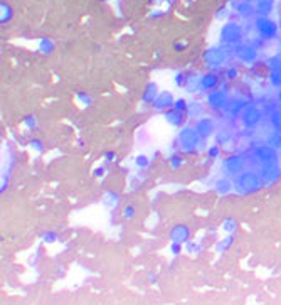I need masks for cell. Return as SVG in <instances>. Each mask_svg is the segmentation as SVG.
<instances>
[{
    "label": "cell",
    "mask_w": 281,
    "mask_h": 305,
    "mask_svg": "<svg viewBox=\"0 0 281 305\" xmlns=\"http://www.w3.org/2000/svg\"><path fill=\"white\" fill-rule=\"evenodd\" d=\"M180 49H185V44H180V42H177V44H175V51H180Z\"/></svg>",
    "instance_id": "f907efd6"
},
{
    "label": "cell",
    "mask_w": 281,
    "mask_h": 305,
    "mask_svg": "<svg viewBox=\"0 0 281 305\" xmlns=\"http://www.w3.org/2000/svg\"><path fill=\"white\" fill-rule=\"evenodd\" d=\"M170 240L185 244L191 240V229H189V226H185V224H177V226L172 228V231H170Z\"/></svg>",
    "instance_id": "2e32d148"
},
{
    "label": "cell",
    "mask_w": 281,
    "mask_h": 305,
    "mask_svg": "<svg viewBox=\"0 0 281 305\" xmlns=\"http://www.w3.org/2000/svg\"><path fill=\"white\" fill-rule=\"evenodd\" d=\"M169 164H170V169L172 170H179L182 167V164H184V160H182V157L179 155V153H173V155L169 158Z\"/></svg>",
    "instance_id": "1f68e13d"
},
{
    "label": "cell",
    "mask_w": 281,
    "mask_h": 305,
    "mask_svg": "<svg viewBox=\"0 0 281 305\" xmlns=\"http://www.w3.org/2000/svg\"><path fill=\"white\" fill-rule=\"evenodd\" d=\"M187 93H196V91H200V78L199 76H189L187 85L184 88Z\"/></svg>",
    "instance_id": "d4e9b609"
},
{
    "label": "cell",
    "mask_w": 281,
    "mask_h": 305,
    "mask_svg": "<svg viewBox=\"0 0 281 305\" xmlns=\"http://www.w3.org/2000/svg\"><path fill=\"white\" fill-rule=\"evenodd\" d=\"M42 240H44V243H56V241H57V235H56V233H53V231L44 233Z\"/></svg>",
    "instance_id": "ee69618b"
},
{
    "label": "cell",
    "mask_w": 281,
    "mask_h": 305,
    "mask_svg": "<svg viewBox=\"0 0 281 305\" xmlns=\"http://www.w3.org/2000/svg\"><path fill=\"white\" fill-rule=\"evenodd\" d=\"M187 73H177L175 74V85L179 86V88H185V85H187Z\"/></svg>",
    "instance_id": "e575fe53"
},
{
    "label": "cell",
    "mask_w": 281,
    "mask_h": 305,
    "mask_svg": "<svg viewBox=\"0 0 281 305\" xmlns=\"http://www.w3.org/2000/svg\"><path fill=\"white\" fill-rule=\"evenodd\" d=\"M261 177L266 184H271V182H276L281 177V167L280 164H271V165H263V170H261Z\"/></svg>",
    "instance_id": "5bb4252c"
},
{
    "label": "cell",
    "mask_w": 281,
    "mask_h": 305,
    "mask_svg": "<svg viewBox=\"0 0 281 305\" xmlns=\"http://www.w3.org/2000/svg\"><path fill=\"white\" fill-rule=\"evenodd\" d=\"M10 15H12L10 7H9V5H5V3H2V22L10 21Z\"/></svg>",
    "instance_id": "7bdbcfd3"
},
{
    "label": "cell",
    "mask_w": 281,
    "mask_h": 305,
    "mask_svg": "<svg viewBox=\"0 0 281 305\" xmlns=\"http://www.w3.org/2000/svg\"><path fill=\"white\" fill-rule=\"evenodd\" d=\"M200 249H202V246H200V243H197V241L189 240L187 243H185V251L191 253V255H199Z\"/></svg>",
    "instance_id": "f1b7e54d"
},
{
    "label": "cell",
    "mask_w": 281,
    "mask_h": 305,
    "mask_svg": "<svg viewBox=\"0 0 281 305\" xmlns=\"http://www.w3.org/2000/svg\"><path fill=\"white\" fill-rule=\"evenodd\" d=\"M135 164H137V167H140V169H145V167H148V164H150V160H148V157L143 155V153H140L137 158H135Z\"/></svg>",
    "instance_id": "d590c367"
},
{
    "label": "cell",
    "mask_w": 281,
    "mask_h": 305,
    "mask_svg": "<svg viewBox=\"0 0 281 305\" xmlns=\"http://www.w3.org/2000/svg\"><path fill=\"white\" fill-rule=\"evenodd\" d=\"M237 229V221L232 219V217H227V219L223 223V231L227 233V235H232V233H236Z\"/></svg>",
    "instance_id": "4316f807"
},
{
    "label": "cell",
    "mask_w": 281,
    "mask_h": 305,
    "mask_svg": "<svg viewBox=\"0 0 281 305\" xmlns=\"http://www.w3.org/2000/svg\"><path fill=\"white\" fill-rule=\"evenodd\" d=\"M214 189H216V192L221 194V196H227V194H231V191L234 189V182L231 179H227V177H221V179L216 181Z\"/></svg>",
    "instance_id": "ac0fdd59"
},
{
    "label": "cell",
    "mask_w": 281,
    "mask_h": 305,
    "mask_svg": "<svg viewBox=\"0 0 281 305\" xmlns=\"http://www.w3.org/2000/svg\"><path fill=\"white\" fill-rule=\"evenodd\" d=\"M246 105H248V103L244 101V100H237V101L231 100V103H229V106H227V110H225V112L231 115V117H236V115H241V112H243Z\"/></svg>",
    "instance_id": "7402d4cb"
},
{
    "label": "cell",
    "mask_w": 281,
    "mask_h": 305,
    "mask_svg": "<svg viewBox=\"0 0 281 305\" xmlns=\"http://www.w3.org/2000/svg\"><path fill=\"white\" fill-rule=\"evenodd\" d=\"M39 49H41V53L44 54H49L54 51V42L51 41V39H42L41 44H39Z\"/></svg>",
    "instance_id": "4dcf8cb0"
},
{
    "label": "cell",
    "mask_w": 281,
    "mask_h": 305,
    "mask_svg": "<svg viewBox=\"0 0 281 305\" xmlns=\"http://www.w3.org/2000/svg\"><path fill=\"white\" fill-rule=\"evenodd\" d=\"M237 78V69L236 68H229L227 69V79H236Z\"/></svg>",
    "instance_id": "bcb514c9"
},
{
    "label": "cell",
    "mask_w": 281,
    "mask_h": 305,
    "mask_svg": "<svg viewBox=\"0 0 281 305\" xmlns=\"http://www.w3.org/2000/svg\"><path fill=\"white\" fill-rule=\"evenodd\" d=\"M270 85L275 86V88H281V69H276V71H270Z\"/></svg>",
    "instance_id": "83f0119b"
},
{
    "label": "cell",
    "mask_w": 281,
    "mask_h": 305,
    "mask_svg": "<svg viewBox=\"0 0 281 305\" xmlns=\"http://www.w3.org/2000/svg\"><path fill=\"white\" fill-rule=\"evenodd\" d=\"M254 9H256V14L263 15V17H268L275 7H273V0H258Z\"/></svg>",
    "instance_id": "d6986e66"
},
{
    "label": "cell",
    "mask_w": 281,
    "mask_h": 305,
    "mask_svg": "<svg viewBox=\"0 0 281 305\" xmlns=\"http://www.w3.org/2000/svg\"><path fill=\"white\" fill-rule=\"evenodd\" d=\"M187 106H189V103L187 100H184V98H179V100H175V103H173V108L182 110V112H187Z\"/></svg>",
    "instance_id": "ab89813d"
},
{
    "label": "cell",
    "mask_w": 281,
    "mask_h": 305,
    "mask_svg": "<svg viewBox=\"0 0 281 305\" xmlns=\"http://www.w3.org/2000/svg\"><path fill=\"white\" fill-rule=\"evenodd\" d=\"M157 96H158V85L155 81H152L146 85L143 94H141V103H143V105H152Z\"/></svg>",
    "instance_id": "e0dca14e"
},
{
    "label": "cell",
    "mask_w": 281,
    "mask_h": 305,
    "mask_svg": "<svg viewBox=\"0 0 281 305\" xmlns=\"http://www.w3.org/2000/svg\"><path fill=\"white\" fill-rule=\"evenodd\" d=\"M234 10L241 15V17H249V15H253V14L256 12L254 7L251 5V2H246V0H243V2H239V3H236Z\"/></svg>",
    "instance_id": "ffe728a7"
},
{
    "label": "cell",
    "mask_w": 281,
    "mask_h": 305,
    "mask_svg": "<svg viewBox=\"0 0 281 305\" xmlns=\"http://www.w3.org/2000/svg\"><path fill=\"white\" fill-rule=\"evenodd\" d=\"M268 68H270V71L281 69V56H280V54H276V56H271L270 59H268Z\"/></svg>",
    "instance_id": "d6a6232c"
},
{
    "label": "cell",
    "mask_w": 281,
    "mask_h": 305,
    "mask_svg": "<svg viewBox=\"0 0 281 305\" xmlns=\"http://www.w3.org/2000/svg\"><path fill=\"white\" fill-rule=\"evenodd\" d=\"M101 203L105 204L108 209H116L118 204H120V197H118L116 192H106L105 196H103Z\"/></svg>",
    "instance_id": "44dd1931"
},
{
    "label": "cell",
    "mask_w": 281,
    "mask_h": 305,
    "mask_svg": "<svg viewBox=\"0 0 281 305\" xmlns=\"http://www.w3.org/2000/svg\"><path fill=\"white\" fill-rule=\"evenodd\" d=\"M234 191L237 194H251L259 191L264 185V181L261 177V174L254 172V170H243L241 174L234 176Z\"/></svg>",
    "instance_id": "6da1fadb"
},
{
    "label": "cell",
    "mask_w": 281,
    "mask_h": 305,
    "mask_svg": "<svg viewBox=\"0 0 281 305\" xmlns=\"http://www.w3.org/2000/svg\"><path fill=\"white\" fill-rule=\"evenodd\" d=\"M261 118H263V112H261V108L258 105H254V103H248L243 112H241V122H243L244 126H248V128L258 126Z\"/></svg>",
    "instance_id": "9c48e42d"
},
{
    "label": "cell",
    "mask_w": 281,
    "mask_h": 305,
    "mask_svg": "<svg viewBox=\"0 0 281 305\" xmlns=\"http://www.w3.org/2000/svg\"><path fill=\"white\" fill-rule=\"evenodd\" d=\"M182 244H184V243H179V241H172V244H170V253H172L173 256L180 255V253H182Z\"/></svg>",
    "instance_id": "f35d334b"
},
{
    "label": "cell",
    "mask_w": 281,
    "mask_h": 305,
    "mask_svg": "<svg viewBox=\"0 0 281 305\" xmlns=\"http://www.w3.org/2000/svg\"><path fill=\"white\" fill-rule=\"evenodd\" d=\"M246 2H251V0H246Z\"/></svg>",
    "instance_id": "11a10c76"
},
{
    "label": "cell",
    "mask_w": 281,
    "mask_h": 305,
    "mask_svg": "<svg viewBox=\"0 0 281 305\" xmlns=\"http://www.w3.org/2000/svg\"><path fill=\"white\" fill-rule=\"evenodd\" d=\"M204 62L207 68L219 69L227 62V53L225 47H211L204 53Z\"/></svg>",
    "instance_id": "5b68a950"
},
{
    "label": "cell",
    "mask_w": 281,
    "mask_h": 305,
    "mask_svg": "<svg viewBox=\"0 0 281 305\" xmlns=\"http://www.w3.org/2000/svg\"><path fill=\"white\" fill-rule=\"evenodd\" d=\"M224 170L229 174V176H237V174H241L244 169V158L241 155H232L229 157L227 160L224 162Z\"/></svg>",
    "instance_id": "4fadbf2b"
},
{
    "label": "cell",
    "mask_w": 281,
    "mask_h": 305,
    "mask_svg": "<svg viewBox=\"0 0 281 305\" xmlns=\"http://www.w3.org/2000/svg\"><path fill=\"white\" fill-rule=\"evenodd\" d=\"M219 88V76L214 73H207L200 76V91L204 93H211V91Z\"/></svg>",
    "instance_id": "9a60e30c"
},
{
    "label": "cell",
    "mask_w": 281,
    "mask_h": 305,
    "mask_svg": "<svg viewBox=\"0 0 281 305\" xmlns=\"http://www.w3.org/2000/svg\"><path fill=\"white\" fill-rule=\"evenodd\" d=\"M219 153H221L219 144H216V145H212V147H209V149H207V157L211 158V160H214V158L219 157Z\"/></svg>",
    "instance_id": "74e56055"
},
{
    "label": "cell",
    "mask_w": 281,
    "mask_h": 305,
    "mask_svg": "<svg viewBox=\"0 0 281 305\" xmlns=\"http://www.w3.org/2000/svg\"><path fill=\"white\" fill-rule=\"evenodd\" d=\"M194 126H196L199 137L202 138V140H207L209 137H212L214 130H216V122H214L212 118H209V117H200L199 120L196 122V125Z\"/></svg>",
    "instance_id": "30bf717a"
},
{
    "label": "cell",
    "mask_w": 281,
    "mask_h": 305,
    "mask_svg": "<svg viewBox=\"0 0 281 305\" xmlns=\"http://www.w3.org/2000/svg\"><path fill=\"white\" fill-rule=\"evenodd\" d=\"M202 142V138L199 137L196 126L187 125L184 128H180L179 135H177V144H179L180 152L184 153H194L199 149V144Z\"/></svg>",
    "instance_id": "7a4b0ae2"
},
{
    "label": "cell",
    "mask_w": 281,
    "mask_h": 305,
    "mask_svg": "<svg viewBox=\"0 0 281 305\" xmlns=\"http://www.w3.org/2000/svg\"><path fill=\"white\" fill-rule=\"evenodd\" d=\"M256 30H258L259 37L264 39V41H271L278 35V26H276L275 21H271L270 17H263L259 15V19H256Z\"/></svg>",
    "instance_id": "52a82bcc"
},
{
    "label": "cell",
    "mask_w": 281,
    "mask_h": 305,
    "mask_svg": "<svg viewBox=\"0 0 281 305\" xmlns=\"http://www.w3.org/2000/svg\"><path fill=\"white\" fill-rule=\"evenodd\" d=\"M30 149H32L34 152H39V153H41L42 150H44V145H42V142H41V140H37V138H32V140H30Z\"/></svg>",
    "instance_id": "60d3db41"
},
{
    "label": "cell",
    "mask_w": 281,
    "mask_h": 305,
    "mask_svg": "<svg viewBox=\"0 0 281 305\" xmlns=\"http://www.w3.org/2000/svg\"><path fill=\"white\" fill-rule=\"evenodd\" d=\"M204 113V103L199 100H194L189 103L187 106V115L189 117H200Z\"/></svg>",
    "instance_id": "603a6c76"
},
{
    "label": "cell",
    "mask_w": 281,
    "mask_h": 305,
    "mask_svg": "<svg viewBox=\"0 0 281 305\" xmlns=\"http://www.w3.org/2000/svg\"><path fill=\"white\" fill-rule=\"evenodd\" d=\"M105 158H106V162H113V160H116V155H114L113 152H106Z\"/></svg>",
    "instance_id": "7dc6e473"
},
{
    "label": "cell",
    "mask_w": 281,
    "mask_h": 305,
    "mask_svg": "<svg viewBox=\"0 0 281 305\" xmlns=\"http://www.w3.org/2000/svg\"><path fill=\"white\" fill-rule=\"evenodd\" d=\"M234 56L244 64H253L258 59V47L253 42H241L234 47Z\"/></svg>",
    "instance_id": "ba28073f"
},
{
    "label": "cell",
    "mask_w": 281,
    "mask_h": 305,
    "mask_svg": "<svg viewBox=\"0 0 281 305\" xmlns=\"http://www.w3.org/2000/svg\"><path fill=\"white\" fill-rule=\"evenodd\" d=\"M164 118L172 126H175V128H182V126L185 125V120H187V112H182V110H177V108H170V110H165Z\"/></svg>",
    "instance_id": "8fae6325"
},
{
    "label": "cell",
    "mask_w": 281,
    "mask_h": 305,
    "mask_svg": "<svg viewBox=\"0 0 281 305\" xmlns=\"http://www.w3.org/2000/svg\"><path fill=\"white\" fill-rule=\"evenodd\" d=\"M76 98L83 103V105H91V96H89V94H86V93H78V94H76Z\"/></svg>",
    "instance_id": "f6af8a7d"
},
{
    "label": "cell",
    "mask_w": 281,
    "mask_h": 305,
    "mask_svg": "<svg viewBox=\"0 0 281 305\" xmlns=\"http://www.w3.org/2000/svg\"><path fill=\"white\" fill-rule=\"evenodd\" d=\"M105 176V167H98L94 170V177H103Z\"/></svg>",
    "instance_id": "c3c4849f"
},
{
    "label": "cell",
    "mask_w": 281,
    "mask_h": 305,
    "mask_svg": "<svg viewBox=\"0 0 281 305\" xmlns=\"http://www.w3.org/2000/svg\"><path fill=\"white\" fill-rule=\"evenodd\" d=\"M24 126L29 130H34L35 126H37V118H35L34 115H27V117L24 118Z\"/></svg>",
    "instance_id": "836d02e7"
},
{
    "label": "cell",
    "mask_w": 281,
    "mask_h": 305,
    "mask_svg": "<svg viewBox=\"0 0 281 305\" xmlns=\"http://www.w3.org/2000/svg\"><path fill=\"white\" fill-rule=\"evenodd\" d=\"M278 149H275L273 145H261L253 150V157L259 162L261 165H271V164H278L280 160V153L276 152Z\"/></svg>",
    "instance_id": "8992f818"
},
{
    "label": "cell",
    "mask_w": 281,
    "mask_h": 305,
    "mask_svg": "<svg viewBox=\"0 0 281 305\" xmlns=\"http://www.w3.org/2000/svg\"><path fill=\"white\" fill-rule=\"evenodd\" d=\"M173 103H175V100H173V94L170 91H160L155 101L152 103V106L157 112H165V110L173 108Z\"/></svg>",
    "instance_id": "7c38bea8"
},
{
    "label": "cell",
    "mask_w": 281,
    "mask_h": 305,
    "mask_svg": "<svg viewBox=\"0 0 281 305\" xmlns=\"http://www.w3.org/2000/svg\"><path fill=\"white\" fill-rule=\"evenodd\" d=\"M270 144L273 145L275 149H281V133L280 132H275L273 135L270 137Z\"/></svg>",
    "instance_id": "8d00e7d4"
},
{
    "label": "cell",
    "mask_w": 281,
    "mask_h": 305,
    "mask_svg": "<svg viewBox=\"0 0 281 305\" xmlns=\"http://www.w3.org/2000/svg\"><path fill=\"white\" fill-rule=\"evenodd\" d=\"M278 100L281 101V91H280V93H278Z\"/></svg>",
    "instance_id": "f5cc1de1"
},
{
    "label": "cell",
    "mask_w": 281,
    "mask_h": 305,
    "mask_svg": "<svg viewBox=\"0 0 281 305\" xmlns=\"http://www.w3.org/2000/svg\"><path fill=\"white\" fill-rule=\"evenodd\" d=\"M187 2H191V0H187Z\"/></svg>",
    "instance_id": "9f6ffc18"
},
{
    "label": "cell",
    "mask_w": 281,
    "mask_h": 305,
    "mask_svg": "<svg viewBox=\"0 0 281 305\" xmlns=\"http://www.w3.org/2000/svg\"><path fill=\"white\" fill-rule=\"evenodd\" d=\"M232 243H234V236H232V235H227L225 238H223V240H221V241H217V244H216V251H217V253H224V251H227V249L232 246Z\"/></svg>",
    "instance_id": "cb8c5ba5"
},
{
    "label": "cell",
    "mask_w": 281,
    "mask_h": 305,
    "mask_svg": "<svg viewBox=\"0 0 281 305\" xmlns=\"http://www.w3.org/2000/svg\"><path fill=\"white\" fill-rule=\"evenodd\" d=\"M280 158H281V149H280Z\"/></svg>",
    "instance_id": "db71d44e"
},
{
    "label": "cell",
    "mask_w": 281,
    "mask_h": 305,
    "mask_svg": "<svg viewBox=\"0 0 281 305\" xmlns=\"http://www.w3.org/2000/svg\"><path fill=\"white\" fill-rule=\"evenodd\" d=\"M231 140H232V135L227 132V130H223V132H219L216 135V144H219V145H225Z\"/></svg>",
    "instance_id": "f546056e"
},
{
    "label": "cell",
    "mask_w": 281,
    "mask_h": 305,
    "mask_svg": "<svg viewBox=\"0 0 281 305\" xmlns=\"http://www.w3.org/2000/svg\"><path fill=\"white\" fill-rule=\"evenodd\" d=\"M221 44L224 47H236L237 44L243 42L244 32H243V27L236 22H227L223 26L221 29Z\"/></svg>",
    "instance_id": "3957f363"
},
{
    "label": "cell",
    "mask_w": 281,
    "mask_h": 305,
    "mask_svg": "<svg viewBox=\"0 0 281 305\" xmlns=\"http://www.w3.org/2000/svg\"><path fill=\"white\" fill-rule=\"evenodd\" d=\"M205 103L209 105V108L216 110V112H224L227 110L229 103H231V98H229L227 90H214L211 93H207V98H205Z\"/></svg>",
    "instance_id": "277c9868"
},
{
    "label": "cell",
    "mask_w": 281,
    "mask_h": 305,
    "mask_svg": "<svg viewBox=\"0 0 281 305\" xmlns=\"http://www.w3.org/2000/svg\"><path fill=\"white\" fill-rule=\"evenodd\" d=\"M270 123H271V126H273V130H275V132L281 133V110H275V112H271Z\"/></svg>",
    "instance_id": "484cf974"
},
{
    "label": "cell",
    "mask_w": 281,
    "mask_h": 305,
    "mask_svg": "<svg viewBox=\"0 0 281 305\" xmlns=\"http://www.w3.org/2000/svg\"><path fill=\"white\" fill-rule=\"evenodd\" d=\"M150 282H157V275H155V273H150Z\"/></svg>",
    "instance_id": "816d5d0a"
},
{
    "label": "cell",
    "mask_w": 281,
    "mask_h": 305,
    "mask_svg": "<svg viewBox=\"0 0 281 305\" xmlns=\"http://www.w3.org/2000/svg\"><path fill=\"white\" fill-rule=\"evenodd\" d=\"M225 15H227V10H225V9H221L219 12H217L216 17H217V19H221V17H225Z\"/></svg>",
    "instance_id": "681fc988"
},
{
    "label": "cell",
    "mask_w": 281,
    "mask_h": 305,
    "mask_svg": "<svg viewBox=\"0 0 281 305\" xmlns=\"http://www.w3.org/2000/svg\"><path fill=\"white\" fill-rule=\"evenodd\" d=\"M123 216L126 217V219H133L135 217V206L128 204L126 208L123 209Z\"/></svg>",
    "instance_id": "b9f144b4"
}]
</instances>
